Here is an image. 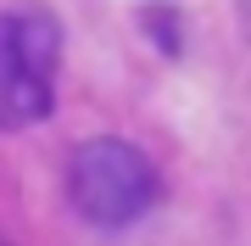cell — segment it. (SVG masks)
Returning a JSON list of instances; mask_svg holds the SVG:
<instances>
[{
    "mask_svg": "<svg viewBox=\"0 0 251 246\" xmlns=\"http://www.w3.org/2000/svg\"><path fill=\"white\" fill-rule=\"evenodd\" d=\"M67 196L95 229H123L156 201V168L128 140H84L67 163Z\"/></svg>",
    "mask_w": 251,
    "mask_h": 246,
    "instance_id": "cell-1",
    "label": "cell"
},
{
    "mask_svg": "<svg viewBox=\"0 0 251 246\" xmlns=\"http://www.w3.org/2000/svg\"><path fill=\"white\" fill-rule=\"evenodd\" d=\"M56 45L62 34L45 11L0 17V129H28L50 112Z\"/></svg>",
    "mask_w": 251,
    "mask_h": 246,
    "instance_id": "cell-2",
    "label": "cell"
}]
</instances>
